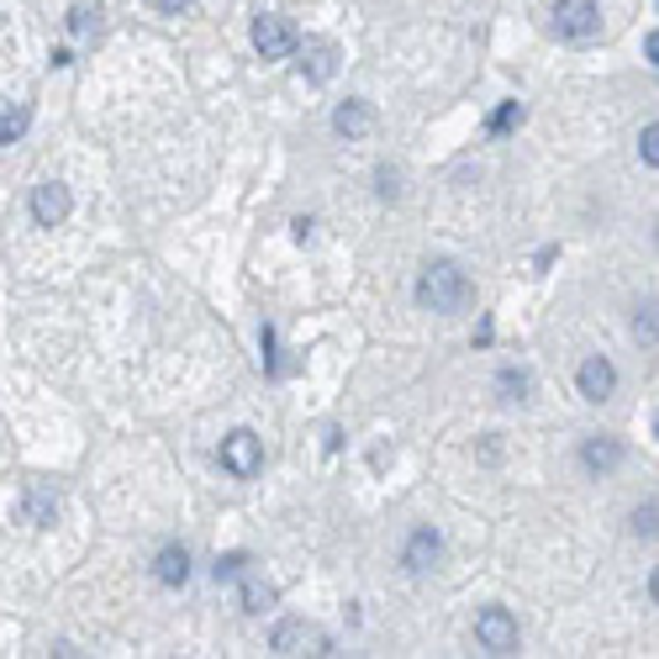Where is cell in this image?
I'll use <instances>...</instances> for the list:
<instances>
[{
	"mask_svg": "<svg viewBox=\"0 0 659 659\" xmlns=\"http://www.w3.org/2000/svg\"><path fill=\"white\" fill-rule=\"evenodd\" d=\"M254 47H259V59H290L296 53V26L285 17H254Z\"/></svg>",
	"mask_w": 659,
	"mask_h": 659,
	"instance_id": "6",
	"label": "cell"
},
{
	"mask_svg": "<svg viewBox=\"0 0 659 659\" xmlns=\"http://www.w3.org/2000/svg\"><path fill=\"white\" fill-rule=\"evenodd\" d=\"M70 185H59V180H43V185L32 190V222L38 227H64V216H70Z\"/></svg>",
	"mask_w": 659,
	"mask_h": 659,
	"instance_id": "7",
	"label": "cell"
},
{
	"mask_svg": "<svg viewBox=\"0 0 659 659\" xmlns=\"http://www.w3.org/2000/svg\"><path fill=\"white\" fill-rule=\"evenodd\" d=\"M248 570V554H227V560H216V581H237Z\"/></svg>",
	"mask_w": 659,
	"mask_h": 659,
	"instance_id": "22",
	"label": "cell"
},
{
	"mask_svg": "<svg viewBox=\"0 0 659 659\" xmlns=\"http://www.w3.org/2000/svg\"><path fill=\"white\" fill-rule=\"evenodd\" d=\"M528 385H533V380H528V370H501V375H496V391H501V401H522V396H528Z\"/></svg>",
	"mask_w": 659,
	"mask_h": 659,
	"instance_id": "16",
	"label": "cell"
},
{
	"mask_svg": "<svg viewBox=\"0 0 659 659\" xmlns=\"http://www.w3.org/2000/svg\"><path fill=\"white\" fill-rule=\"evenodd\" d=\"M518 121H522V106L518 100H507V106L491 117V132H507V127H518Z\"/></svg>",
	"mask_w": 659,
	"mask_h": 659,
	"instance_id": "23",
	"label": "cell"
},
{
	"mask_svg": "<svg viewBox=\"0 0 659 659\" xmlns=\"http://www.w3.org/2000/svg\"><path fill=\"white\" fill-rule=\"evenodd\" d=\"M475 638H480L486 655H518V617L507 607H486L475 617Z\"/></svg>",
	"mask_w": 659,
	"mask_h": 659,
	"instance_id": "2",
	"label": "cell"
},
{
	"mask_svg": "<svg viewBox=\"0 0 659 659\" xmlns=\"http://www.w3.org/2000/svg\"><path fill=\"white\" fill-rule=\"evenodd\" d=\"M444 560V539L433 533V528H417L412 539H406V554H401V565L412 570V575H427V570Z\"/></svg>",
	"mask_w": 659,
	"mask_h": 659,
	"instance_id": "8",
	"label": "cell"
},
{
	"mask_svg": "<svg viewBox=\"0 0 659 659\" xmlns=\"http://www.w3.org/2000/svg\"><path fill=\"white\" fill-rule=\"evenodd\" d=\"M269 602H275V586L259 581V575H248V581H243V613H264Z\"/></svg>",
	"mask_w": 659,
	"mask_h": 659,
	"instance_id": "15",
	"label": "cell"
},
{
	"mask_svg": "<svg viewBox=\"0 0 659 659\" xmlns=\"http://www.w3.org/2000/svg\"><path fill=\"white\" fill-rule=\"evenodd\" d=\"M475 296V285L465 280V269H454V264H427L423 280H417V307L423 311H438V317H454V311H465Z\"/></svg>",
	"mask_w": 659,
	"mask_h": 659,
	"instance_id": "1",
	"label": "cell"
},
{
	"mask_svg": "<svg viewBox=\"0 0 659 659\" xmlns=\"http://www.w3.org/2000/svg\"><path fill=\"white\" fill-rule=\"evenodd\" d=\"M269 644H275V655H332L328 634H317V628L301 623V617H285L280 628L269 634Z\"/></svg>",
	"mask_w": 659,
	"mask_h": 659,
	"instance_id": "4",
	"label": "cell"
},
{
	"mask_svg": "<svg viewBox=\"0 0 659 659\" xmlns=\"http://www.w3.org/2000/svg\"><path fill=\"white\" fill-rule=\"evenodd\" d=\"M153 575H159V586H185L190 581V554L185 549H164V554L153 560Z\"/></svg>",
	"mask_w": 659,
	"mask_h": 659,
	"instance_id": "13",
	"label": "cell"
},
{
	"mask_svg": "<svg viewBox=\"0 0 659 659\" xmlns=\"http://www.w3.org/2000/svg\"><path fill=\"white\" fill-rule=\"evenodd\" d=\"M581 459H586L591 475H607V470H617V465H623V444H617V438H586Z\"/></svg>",
	"mask_w": 659,
	"mask_h": 659,
	"instance_id": "11",
	"label": "cell"
},
{
	"mask_svg": "<svg viewBox=\"0 0 659 659\" xmlns=\"http://www.w3.org/2000/svg\"><path fill=\"white\" fill-rule=\"evenodd\" d=\"M634 533H638V539H655V533H659V507H638V512H634Z\"/></svg>",
	"mask_w": 659,
	"mask_h": 659,
	"instance_id": "21",
	"label": "cell"
},
{
	"mask_svg": "<svg viewBox=\"0 0 659 659\" xmlns=\"http://www.w3.org/2000/svg\"><path fill=\"white\" fill-rule=\"evenodd\" d=\"M617 391V370L602 359V353H591L586 364H581V396L586 401H607Z\"/></svg>",
	"mask_w": 659,
	"mask_h": 659,
	"instance_id": "9",
	"label": "cell"
},
{
	"mask_svg": "<svg viewBox=\"0 0 659 659\" xmlns=\"http://www.w3.org/2000/svg\"><path fill=\"white\" fill-rule=\"evenodd\" d=\"M649 591H655V602H659V570H655V581H649Z\"/></svg>",
	"mask_w": 659,
	"mask_h": 659,
	"instance_id": "26",
	"label": "cell"
},
{
	"mask_svg": "<svg viewBox=\"0 0 659 659\" xmlns=\"http://www.w3.org/2000/svg\"><path fill=\"white\" fill-rule=\"evenodd\" d=\"M644 53L655 59V70H659V32H649V43H644Z\"/></svg>",
	"mask_w": 659,
	"mask_h": 659,
	"instance_id": "25",
	"label": "cell"
},
{
	"mask_svg": "<svg viewBox=\"0 0 659 659\" xmlns=\"http://www.w3.org/2000/svg\"><path fill=\"white\" fill-rule=\"evenodd\" d=\"M638 159L659 169V121H649V127L638 132Z\"/></svg>",
	"mask_w": 659,
	"mask_h": 659,
	"instance_id": "20",
	"label": "cell"
},
{
	"mask_svg": "<svg viewBox=\"0 0 659 659\" xmlns=\"http://www.w3.org/2000/svg\"><path fill=\"white\" fill-rule=\"evenodd\" d=\"M222 465L237 475V480H248V475H259L264 465V444L259 433H248V427H237V433H227L222 438Z\"/></svg>",
	"mask_w": 659,
	"mask_h": 659,
	"instance_id": "5",
	"label": "cell"
},
{
	"mask_svg": "<svg viewBox=\"0 0 659 659\" xmlns=\"http://www.w3.org/2000/svg\"><path fill=\"white\" fill-rule=\"evenodd\" d=\"M95 26H100V6H74V11H70V32H74V38H91Z\"/></svg>",
	"mask_w": 659,
	"mask_h": 659,
	"instance_id": "18",
	"label": "cell"
},
{
	"mask_svg": "<svg viewBox=\"0 0 659 659\" xmlns=\"http://www.w3.org/2000/svg\"><path fill=\"white\" fill-rule=\"evenodd\" d=\"M370 127H375V111H370L364 100H343V106L332 111V132H338V138L359 142V138H370Z\"/></svg>",
	"mask_w": 659,
	"mask_h": 659,
	"instance_id": "10",
	"label": "cell"
},
{
	"mask_svg": "<svg viewBox=\"0 0 659 659\" xmlns=\"http://www.w3.org/2000/svg\"><path fill=\"white\" fill-rule=\"evenodd\" d=\"M301 74H307V79H317V85H322V79H332V74H338V47H332V43H311L307 59H301Z\"/></svg>",
	"mask_w": 659,
	"mask_h": 659,
	"instance_id": "12",
	"label": "cell"
},
{
	"mask_svg": "<svg viewBox=\"0 0 659 659\" xmlns=\"http://www.w3.org/2000/svg\"><path fill=\"white\" fill-rule=\"evenodd\" d=\"M148 6H153L159 17H180V11H190L195 0H148Z\"/></svg>",
	"mask_w": 659,
	"mask_h": 659,
	"instance_id": "24",
	"label": "cell"
},
{
	"mask_svg": "<svg viewBox=\"0 0 659 659\" xmlns=\"http://www.w3.org/2000/svg\"><path fill=\"white\" fill-rule=\"evenodd\" d=\"M22 127H26V106H6V121H0V142L11 148V142L22 138Z\"/></svg>",
	"mask_w": 659,
	"mask_h": 659,
	"instance_id": "19",
	"label": "cell"
},
{
	"mask_svg": "<svg viewBox=\"0 0 659 659\" xmlns=\"http://www.w3.org/2000/svg\"><path fill=\"white\" fill-rule=\"evenodd\" d=\"M634 338H638V343H655V338H659V307H655V301H649V307H638Z\"/></svg>",
	"mask_w": 659,
	"mask_h": 659,
	"instance_id": "17",
	"label": "cell"
},
{
	"mask_svg": "<svg viewBox=\"0 0 659 659\" xmlns=\"http://www.w3.org/2000/svg\"><path fill=\"white\" fill-rule=\"evenodd\" d=\"M554 26H560V38H570V43H591L602 32V6L596 0H560L554 6Z\"/></svg>",
	"mask_w": 659,
	"mask_h": 659,
	"instance_id": "3",
	"label": "cell"
},
{
	"mask_svg": "<svg viewBox=\"0 0 659 659\" xmlns=\"http://www.w3.org/2000/svg\"><path fill=\"white\" fill-rule=\"evenodd\" d=\"M53 512H59V496L47 486H32L26 491V522H53Z\"/></svg>",
	"mask_w": 659,
	"mask_h": 659,
	"instance_id": "14",
	"label": "cell"
}]
</instances>
